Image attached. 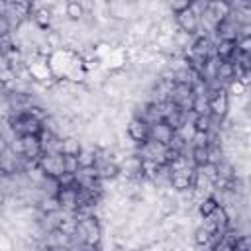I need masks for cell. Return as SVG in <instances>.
<instances>
[{"mask_svg":"<svg viewBox=\"0 0 251 251\" xmlns=\"http://www.w3.org/2000/svg\"><path fill=\"white\" fill-rule=\"evenodd\" d=\"M18 143H20V155H24L29 161H39V157H41L39 137H35V135H22V137H18Z\"/></svg>","mask_w":251,"mask_h":251,"instance_id":"obj_4","label":"cell"},{"mask_svg":"<svg viewBox=\"0 0 251 251\" xmlns=\"http://www.w3.org/2000/svg\"><path fill=\"white\" fill-rule=\"evenodd\" d=\"M208 143H210V133L194 131V135L190 139V147H208Z\"/></svg>","mask_w":251,"mask_h":251,"instance_id":"obj_20","label":"cell"},{"mask_svg":"<svg viewBox=\"0 0 251 251\" xmlns=\"http://www.w3.org/2000/svg\"><path fill=\"white\" fill-rule=\"evenodd\" d=\"M49 251H71L67 245H61V247H47Z\"/></svg>","mask_w":251,"mask_h":251,"instance_id":"obj_25","label":"cell"},{"mask_svg":"<svg viewBox=\"0 0 251 251\" xmlns=\"http://www.w3.org/2000/svg\"><path fill=\"white\" fill-rule=\"evenodd\" d=\"M57 182H59V186H61V188H69V186H75V184H76V180H75V175H73V173H63V175L57 178Z\"/></svg>","mask_w":251,"mask_h":251,"instance_id":"obj_23","label":"cell"},{"mask_svg":"<svg viewBox=\"0 0 251 251\" xmlns=\"http://www.w3.org/2000/svg\"><path fill=\"white\" fill-rule=\"evenodd\" d=\"M61 159H63V171L65 173H76L78 171V163H76V157H73V155H61Z\"/></svg>","mask_w":251,"mask_h":251,"instance_id":"obj_21","label":"cell"},{"mask_svg":"<svg viewBox=\"0 0 251 251\" xmlns=\"http://www.w3.org/2000/svg\"><path fill=\"white\" fill-rule=\"evenodd\" d=\"M84 8H82V4L80 2H75V0H71V2H65V18L69 20V22H73V24H78L82 18H84Z\"/></svg>","mask_w":251,"mask_h":251,"instance_id":"obj_13","label":"cell"},{"mask_svg":"<svg viewBox=\"0 0 251 251\" xmlns=\"http://www.w3.org/2000/svg\"><path fill=\"white\" fill-rule=\"evenodd\" d=\"M192 180H194V167H180L171 171L169 175V188L176 194L186 192L192 188Z\"/></svg>","mask_w":251,"mask_h":251,"instance_id":"obj_1","label":"cell"},{"mask_svg":"<svg viewBox=\"0 0 251 251\" xmlns=\"http://www.w3.org/2000/svg\"><path fill=\"white\" fill-rule=\"evenodd\" d=\"M206 10L216 18V22L220 24L222 20H226L229 16V4L224 2V0H214V2H208Z\"/></svg>","mask_w":251,"mask_h":251,"instance_id":"obj_12","label":"cell"},{"mask_svg":"<svg viewBox=\"0 0 251 251\" xmlns=\"http://www.w3.org/2000/svg\"><path fill=\"white\" fill-rule=\"evenodd\" d=\"M235 75H237V69H235V65H233L231 61H220V65H218V75H216V78H218L220 82L227 84V82H231V80L235 78Z\"/></svg>","mask_w":251,"mask_h":251,"instance_id":"obj_11","label":"cell"},{"mask_svg":"<svg viewBox=\"0 0 251 251\" xmlns=\"http://www.w3.org/2000/svg\"><path fill=\"white\" fill-rule=\"evenodd\" d=\"M76 163H78V169H92L96 165V145L82 143V149L76 155Z\"/></svg>","mask_w":251,"mask_h":251,"instance_id":"obj_9","label":"cell"},{"mask_svg":"<svg viewBox=\"0 0 251 251\" xmlns=\"http://www.w3.org/2000/svg\"><path fill=\"white\" fill-rule=\"evenodd\" d=\"M84 251H104V249H102V245H96V247H86Z\"/></svg>","mask_w":251,"mask_h":251,"instance_id":"obj_26","label":"cell"},{"mask_svg":"<svg viewBox=\"0 0 251 251\" xmlns=\"http://www.w3.org/2000/svg\"><path fill=\"white\" fill-rule=\"evenodd\" d=\"M165 6H167V10H169V14L176 16V14L184 12V10H188L190 2H188V0H171V2H167Z\"/></svg>","mask_w":251,"mask_h":251,"instance_id":"obj_18","label":"cell"},{"mask_svg":"<svg viewBox=\"0 0 251 251\" xmlns=\"http://www.w3.org/2000/svg\"><path fill=\"white\" fill-rule=\"evenodd\" d=\"M210 251H235V249H233V243H231V241L222 233V237H220V239L210 247Z\"/></svg>","mask_w":251,"mask_h":251,"instance_id":"obj_22","label":"cell"},{"mask_svg":"<svg viewBox=\"0 0 251 251\" xmlns=\"http://www.w3.org/2000/svg\"><path fill=\"white\" fill-rule=\"evenodd\" d=\"M37 167L43 171L45 176L51 178H59L65 171H63V159L61 153H51V155H41L37 161Z\"/></svg>","mask_w":251,"mask_h":251,"instance_id":"obj_3","label":"cell"},{"mask_svg":"<svg viewBox=\"0 0 251 251\" xmlns=\"http://www.w3.org/2000/svg\"><path fill=\"white\" fill-rule=\"evenodd\" d=\"M196 116H210V106H208V96H194L192 100V108H190Z\"/></svg>","mask_w":251,"mask_h":251,"instance_id":"obj_17","label":"cell"},{"mask_svg":"<svg viewBox=\"0 0 251 251\" xmlns=\"http://www.w3.org/2000/svg\"><path fill=\"white\" fill-rule=\"evenodd\" d=\"M8 151V141L4 137H0V155H4Z\"/></svg>","mask_w":251,"mask_h":251,"instance_id":"obj_24","label":"cell"},{"mask_svg":"<svg viewBox=\"0 0 251 251\" xmlns=\"http://www.w3.org/2000/svg\"><path fill=\"white\" fill-rule=\"evenodd\" d=\"M175 24H176V27L180 31H184L188 35H196L198 33V16L192 14L190 8L184 10V12H180V14H176L175 16Z\"/></svg>","mask_w":251,"mask_h":251,"instance_id":"obj_7","label":"cell"},{"mask_svg":"<svg viewBox=\"0 0 251 251\" xmlns=\"http://www.w3.org/2000/svg\"><path fill=\"white\" fill-rule=\"evenodd\" d=\"M82 149V141L78 135H67L61 139V155H73L76 157Z\"/></svg>","mask_w":251,"mask_h":251,"instance_id":"obj_10","label":"cell"},{"mask_svg":"<svg viewBox=\"0 0 251 251\" xmlns=\"http://www.w3.org/2000/svg\"><path fill=\"white\" fill-rule=\"evenodd\" d=\"M188 159H190L192 167L198 169V167H202V165L208 163V149H206V147H190Z\"/></svg>","mask_w":251,"mask_h":251,"instance_id":"obj_15","label":"cell"},{"mask_svg":"<svg viewBox=\"0 0 251 251\" xmlns=\"http://www.w3.org/2000/svg\"><path fill=\"white\" fill-rule=\"evenodd\" d=\"M190 237H192V243H194L196 247H208V241H210L212 233H210L206 227H202V226L198 224V226L192 229Z\"/></svg>","mask_w":251,"mask_h":251,"instance_id":"obj_16","label":"cell"},{"mask_svg":"<svg viewBox=\"0 0 251 251\" xmlns=\"http://www.w3.org/2000/svg\"><path fill=\"white\" fill-rule=\"evenodd\" d=\"M194 206H196V214H198V218H208V216H212L214 210L218 208V202H216L212 196H204V198H200Z\"/></svg>","mask_w":251,"mask_h":251,"instance_id":"obj_14","label":"cell"},{"mask_svg":"<svg viewBox=\"0 0 251 251\" xmlns=\"http://www.w3.org/2000/svg\"><path fill=\"white\" fill-rule=\"evenodd\" d=\"M192 127H194V131H210V127H212V122H210V116H194V120H192Z\"/></svg>","mask_w":251,"mask_h":251,"instance_id":"obj_19","label":"cell"},{"mask_svg":"<svg viewBox=\"0 0 251 251\" xmlns=\"http://www.w3.org/2000/svg\"><path fill=\"white\" fill-rule=\"evenodd\" d=\"M173 135H175V129L169 127L163 120L157 122V124H153V126H149V139H151V141H157V143H161V145H165V147L171 143Z\"/></svg>","mask_w":251,"mask_h":251,"instance_id":"obj_8","label":"cell"},{"mask_svg":"<svg viewBox=\"0 0 251 251\" xmlns=\"http://www.w3.org/2000/svg\"><path fill=\"white\" fill-rule=\"evenodd\" d=\"M57 202H59V210L67 212V214H75L78 210L76 204V186H69V188H59L57 192Z\"/></svg>","mask_w":251,"mask_h":251,"instance_id":"obj_6","label":"cell"},{"mask_svg":"<svg viewBox=\"0 0 251 251\" xmlns=\"http://www.w3.org/2000/svg\"><path fill=\"white\" fill-rule=\"evenodd\" d=\"M208 106H210V116L226 118L229 114V98H227L226 90L208 94Z\"/></svg>","mask_w":251,"mask_h":251,"instance_id":"obj_5","label":"cell"},{"mask_svg":"<svg viewBox=\"0 0 251 251\" xmlns=\"http://www.w3.org/2000/svg\"><path fill=\"white\" fill-rule=\"evenodd\" d=\"M124 131H126V137L135 145H141L149 139V126L139 118H129Z\"/></svg>","mask_w":251,"mask_h":251,"instance_id":"obj_2","label":"cell"}]
</instances>
